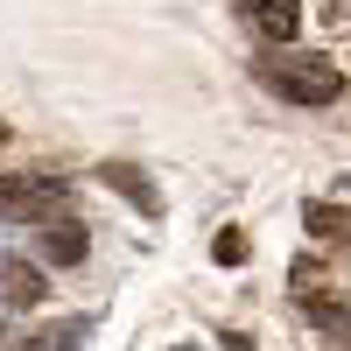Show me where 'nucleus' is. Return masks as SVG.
<instances>
[{"mask_svg": "<svg viewBox=\"0 0 351 351\" xmlns=\"http://www.w3.org/2000/svg\"><path fill=\"white\" fill-rule=\"evenodd\" d=\"M260 77H267V92L288 99V106H330L344 92V71L330 56H267Z\"/></svg>", "mask_w": 351, "mask_h": 351, "instance_id": "f257e3e1", "label": "nucleus"}, {"mask_svg": "<svg viewBox=\"0 0 351 351\" xmlns=\"http://www.w3.org/2000/svg\"><path fill=\"white\" fill-rule=\"evenodd\" d=\"M64 204H71V190L49 183V176H0V218L8 225H43V218L56 225Z\"/></svg>", "mask_w": 351, "mask_h": 351, "instance_id": "f03ea898", "label": "nucleus"}, {"mask_svg": "<svg viewBox=\"0 0 351 351\" xmlns=\"http://www.w3.org/2000/svg\"><path fill=\"white\" fill-rule=\"evenodd\" d=\"M43 295H49L43 267H28V260H0V302H14V309H36Z\"/></svg>", "mask_w": 351, "mask_h": 351, "instance_id": "7ed1b4c3", "label": "nucleus"}, {"mask_svg": "<svg viewBox=\"0 0 351 351\" xmlns=\"http://www.w3.org/2000/svg\"><path fill=\"white\" fill-rule=\"evenodd\" d=\"M43 260H49V267H77V260H84V225L56 218V225H49V239H43Z\"/></svg>", "mask_w": 351, "mask_h": 351, "instance_id": "20e7f679", "label": "nucleus"}, {"mask_svg": "<svg viewBox=\"0 0 351 351\" xmlns=\"http://www.w3.org/2000/svg\"><path fill=\"white\" fill-rule=\"evenodd\" d=\"M260 36H274V43H295V28H302V0H260Z\"/></svg>", "mask_w": 351, "mask_h": 351, "instance_id": "39448f33", "label": "nucleus"}, {"mask_svg": "<svg viewBox=\"0 0 351 351\" xmlns=\"http://www.w3.org/2000/svg\"><path fill=\"white\" fill-rule=\"evenodd\" d=\"M99 176H106V183H112V190H120V197H134V204H141V211H162V197L148 190V176H141L134 162H106Z\"/></svg>", "mask_w": 351, "mask_h": 351, "instance_id": "423d86ee", "label": "nucleus"}, {"mask_svg": "<svg viewBox=\"0 0 351 351\" xmlns=\"http://www.w3.org/2000/svg\"><path fill=\"white\" fill-rule=\"evenodd\" d=\"M302 316H309V324H324L330 337H344V344H351V309H344V302H330V295H302Z\"/></svg>", "mask_w": 351, "mask_h": 351, "instance_id": "0eeeda50", "label": "nucleus"}, {"mask_svg": "<svg viewBox=\"0 0 351 351\" xmlns=\"http://www.w3.org/2000/svg\"><path fill=\"white\" fill-rule=\"evenodd\" d=\"M302 218H309V232H316V239H351V218L337 211V204H309Z\"/></svg>", "mask_w": 351, "mask_h": 351, "instance_id": "6e6552de", "label": "nucleus"}, {"mask_svg": "<svg viewBox=\"0 0 351 351\" xmlns=\"http://www.w3.org/2000/svg\"><path fill=\"white\" fill-rule=\"evenodd\" d=\"M211 253L225 260V267H239V260H246V232H239V225H225V232H218V246H211Z\"/></svg>", "mask_w": 351, "mask_h": 351, "instance_id": "1a4fd4ad", "label": "nucleus"}, {"mask_svg": "<svg viewBox=\"0 0 351 351\" xmlns=\"http://www.w3.org/2000/svg\"><path fill=\"white\" fill-rule=\"evenodd\" d=\"M77 337H84V324H64V330H49V337H43V344H36V351H71V344H77Z\"/></svg>", "mask_w": 351, "mask_h": 351, "instance_id": "9d476101", "label": "nucleus"}, {"mask_svg": "<svg viewBox=\"0 0 351 351\" xmlns=\"http://www.w3.org/2000/svg\"><path fill=\"white\" fill-rule=\"evenodd\" d=\"M232 351H246V337H232Z\"/></svg>", "mask_w": 351, "mask_h": 351, "instance_id": "9b49d317", "label": "nucleus"}, {"mask_svg": "<svg viewBox=\"0 0 351 351\" xmlns=\"http://www.w3.org/2000/svg\"><path fill=\"white\" fill-rule=\"evenodd\" d=\"M0 148H8V127H0Z\"/></svg>", "mask_w": 351, "mask_h": 351, "instance_id": "f8f14e48", "label": "nucleus"}]
</instances>
